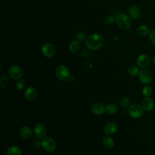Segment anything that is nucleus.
I'll list each match as a JSON object with an SVG mask.
<instances>
[{
	"label": "nucleus",
	"instance_id": "39448f33",
	"mask_svg": "<svg viewBox=\"0 0 155 155\" xmlns=\"http://www.w3.org/2000/svg\"><path fill=\"white\" fill-rule=\"evenodd\" d=\"M138 76L140 82L145 85L149 84L153 80V74L147 68H142L140 70Z\"/></svg>",
	"mask_w": 155,
	"mask_h": 155
},
{
	"label": "nucleus",
	"instance_id": "1a4fd4ad",
	"mask_svg": "<svg viewBox=\"0 0 155 155\" xmlns=\"http://www.w3.org/2000/svg\"><path fill=\"white\" fill-rule=\"evenodd\" d=\"M42 53L43 55L47 58L52 57L55 53L54 47L50 43L44 44L41 48Z\"/></svg>",
	"mask_w": 155,
	"mask_h": 155
},
{
	"label": "nucleus",
	"instance_id": "5701e85b",
	"mask_svg": "<svg viewBox=\"0 0 155 155\" xmlns=\"http://www.w3.org/2000/svg\"><path fill=\"white\" fill-rule=\"evenodd\" d=\"M120 105L123 108H128L130 105V100L128 97H122L120 100Z\"/></svg>",
	"mask_w": 155,
	"mask_h": 155
},
{
	"label": "nucleus",
	"instance_id": "cd10ccee",
	"mask_svg": "<svg viewBox=\"0 0 155 155\" xmlns=\"http://www.w3.org/2000/svg\"><path fill=\"white\" fill-rule=\"evenodd\" d=\"M114 21H116V20H115V19L113 18V16H108L105 18V23L107 24H108V25H110V24H113L114 22Z\"/></svg>",
	"mask_w": 155,
	"mask_h": 155
},
{
	"label": "nucleus",
	"instance_id": "c756f323",
	"mask_svg": "<svg viewBox=\"0 0 155 155\" xmlns=\"http://www.w3.org/2000/svg\"><path fill=\"white\" fill-rule=\"evenodd\" d=\"M153 64L155 65V55L154 56V57H153Z\"/></svg>",
	"mask_w": 155,
	"mask_h": 155
},
{
	"label": "nucleus",
	"instance_id": "4468645a",
	"mask_svg": "<svg viewBox=\"0 0 155 155\" xmlns=\"http://www.w3.org/2000/svg\"><path fill=\"white\" fill-rule=\"evenodd\" d=\"M128 12L129 16L133 19H137L140 16V8L135 5H132L130 6V7L128 8Z\"/></svg>",
	"mask_w": 155,
	"mask_h": 155
},
{
	"label": "nucleus",
	"instance_id": "dca6fc26",
	"mask_svg": "<svg viewBox=\"0 0 155 155\" xmlns=\"http://www.w3.org/2000/svg\"><path fill=\"white\" fill-rule=\"evenodd\" d=\"M32 131L29 127L24 126L20 130V134L24 139H29L32 136Z\"/></svg>",
	"mask_w": 155,
	"mask_h": 155
},
{
	"label": "nucleus",
	"instance_id": "9d476101",
	"mask_svg": "<svg viewBox=\"0 0 155 155\" xmlns=\"http://www.w3.org/2000/svg\"><path fill=\"white\" fill-rule=\"evenodd\" d=\"M150 57L146 54H140L136 59V64L138 67L141 68H145L150 63Z\"/></svg>",
	"mask_w": 155,
	"mask_h": 155
},
{
	"label": "nucleus",
	"instance_id": "bb28decb",
	"mask_svg": "<svg viewBox=\"0 0 155 155\" xmlns=\"http://www.w3.org/2000/svg\"><path fill=\"white\" fill-rule=\"evenodd\" d=\"M85 38H86V36H85V33H82V32H79V33H77L76 35V39L78 41H82L85 39Z\"/></svg>",
	"mask_w": 155,
	"mask_h": 155
},
{
	"label": "nucleus",
	"instance_id": "f3484780",
	"mask_svg": "<svg viewBox=\"0 0 155 155\" xmlns=\"http://www.w3.org/2000/svg\"><path fill=\"white\" fill-rule=\"evenodd\" d=\"M137 31L139 35H140V36H147V35H149L150 33L149 27L144 24L139 25L137 28Z\"/></svg>",
	"mask_w": 155,
	"mask_h": 155
},
{
	"label": "nucleus",
	"instance_id": "a878e982",
	"mask_svg": "<svg viewBox=\"0 0 155 155\" xmlns=\"http://www.w3.org/2000/svg\"><path fill=\"white\" fill-rule=\"evenodd\" d=\"M8 82L7 78L5 75H2L0 78V84L2 87H5Z\"/></svg>",
	"mask_w": 155,
	"mask_h": 155
},
{
	"label": "nucleus",
	"instance_id": "a211bd4d",
	"mask_svg": "<svg viewBox=\"0 0 155 155\" xmlns=\"http://www.w3.org/2000/svg\"><path fill=\"white\" fill-rule=\"evenodd\" d=\"M102 143L104 146L108 149H110L113 146H114V140L113 139V138H111L110 136H105L104 137L103 140H102Z\"/></svg>",
	"mask_w": 155,
	"mask_h": 155
},
{
	"label": "nucleus",
	"instance_id": "aec40b11",
	"mask_svg": "<svg viewBox=\"0 0 155 155\" xmlns=\"http://www.w3.org/2000/svg\"><path fill=\"white\" fill-rule=\"evenodd\" d=\"M80 48V44L78 41H73L69 44V50L71 53H76Z\"/></svg>",
	"mask_w": 155,
	"mask_h": 155
},
{
	"label": "nucleus",
	"instance_id": "ddd939ff",
	"mask_svg": "<svg viewBox=\"0 0 155 155\" xmlns=\"http://www.w3.org/2000/svg\"><path fill=\"white\" fill-rule=\"evenodd\" d=\"M24 96L27 100L32 101L35 99L37 96V90L33 87H28L25 90Z\"/></svg>",
	"mask_w": 155,
	"mask_h": 155
},
{
	"label": "nucleus",
	"instance_id": "f257e3e1",
	"mask_svg": "<svg viewBox=\"0 0 155 155\" xmlns=\"http://www.w3.org/2000/svg\"><path fill=\"white\" fill-rule=\"evenodd\" d=\"M104 39L102 35L99 33H94L89 36L85 41L87 47L91 50L99 49L104 44Z\"/></svg>",
	"mask_w": 155,
	"mask_h": 155
},
{
	"label": "nucleus",
	"instance_id": "c85d7f7f",
	"mask_svg": "<svg viewBox=\"0 0 155 155\" xmlns=\"http://www.w3.org/2000/svg\"><path fill=\"white\" fill-rule=\"evenodd\" d=\"M149 38L150 41L155 45V30H153L151 31H150L149 34Z\"/></svg>",
	"mask_w": 155,
	"mask_h": 155
},
{
	"label": "nucleus",
	"instance_id": "412c9836",
	"mask_svg": "<svg viewBox=\"0 0 155 155\" xmlns=\"http://www.w3.org/2000/svg\"><path fill=\"white\" fill-rule=\"evenodd\" d=\"M117 110V106L114 103H110L105 107L106 112L109 114L115 113Z\"/></svg>",
	"mask_w": 155,
	"mask_h": 155
},
{
	"label": "nucleus",
	"instance_id": "0eeeda50",
	"mask_svg": "<svg viewBox=\"0 0 155 155\" xmlns=\"http://www.w3.org/2000/svg\"><path fill=\"white\" fill-rule=\"evenodd\" d=\"M8 74L15 80H18L21 78L22 76V71L21 67L17 65H12L8 68Z\"/></svg>",
	"mask_w": 155,
	"mask_h": 155
},
{
	"label": "nucleus",
	"instance_id": "9b49d317",
	"mask_svg": "<svg viewBox=\"0 0 155 155\" xmlns=\"http://www.w3.org/2000/svg\"><path fill=\"white\" fill-rule=\"evenodd\" d=\"M142 107L144 111H151L154 107V102L150 97H145L142 101Z\"/></svg>",
	"mask_w": 155,
	"mask_h": 155
},
{
	"label": "nucleus",
	"instance_id": "423d86ee",
	"mask_svg": "<svg viewBox=\"0 0 155 155\" xmlns=\"http://www.w3.org/2000/svg\"><path fill=\"white\" fill-rule=\"evenodd\" d=\"M41 147L47 152H53L56 148V142L50 137H44L41 141Z\"/></svg>",
	"mask_w": 155,
	"mask_h": 155
},
{
	"label": "nucleus",
	"instance_id": "f03ea898",
	"mask_svg": "<svg viewBox=\"0 0 155 155\" xmlns=\"http://www.w3.org/2000/svg\"><path fill=\"white\" fill-rule=\"evenodd\" d=\"M115 20L117 25L123 30L129 28L131 24L130 17L125 13H119L117 15Z\"/></svg>",
	"mask_w": 155,
	"mask_h": 155
},
{
	"label": "nucleus",
	"instance_id": "393cba45",
	"mask_svg": "<svg viewBox=\"0 0 155 155\" xmlns=\"http://www.w3.org/2000/svg\"><path fill=\"white\" fill-rule=\"evenodd\" d=\"M25 81L24 79H19L16 84V87L18 90H23L25 87Z\"/></svg>",
	"mask_w": 155,
	"mask_h": 155
},
{
	"label": "nucleus",
	"instance_id": "b1692460",
	"mask_svg": "<svg viewBox=\"0 0 155 155\" xmlns=\"http://www.w3.org/2000/svg\"><path fill=\"white\" fill-rule=\"evenodd\" d=\"M152 93H153V90L150 86L146 85L143 87L142 94L145 97H150Z\"/></svg>",
	"mask_w": 155,
	"mask_h": 155
},
{
	"label": "nucleus",
	"instance_id": "f8f14e48",
	"mask_svg": "<svg viewBox=\"0 0 155 155\" xmlns=\"http://www.w3.org/2000/svg\"><path fill=\"white\" fill-rule=\"evenodd\" d=\"M92 112L96 115L102 114L105 111V107L104 104L100 102H94L91 107Z\"/></svg>",
	"mask_w": 155,
	"mask_h": 155
},
{
	"label": "nucleus",
	"instance_id": "6ab92c4d",
	"mask_svg": "<svg viewBox=\"0 0 155 155\" xmlns=\"http://www.w3.org/2000/svg\"><path fill=\"white\" fill-rule=\"evenodd\" d=\"M7 155H21V150L17 146L10 147L7 151Z\"/></svg>",
	"mask_w": 155,
	"mask_h": 155
},
{
	"label": "nucleus",
	"instance_id": "2eb2a0df",
	"mask_svg": "<svg viewBox=\"0 0 155 155\" xmlns=\"http://www.w3.org/2000/svg\"><path fill=\"white\" fill-rule=\"evenodd\" d=\"M117 126L116 124L113 122H110L105 125L104 132L107 135L110 136L113 134L117 131Z\"/></svg>",
	"mask_w": 155,
	"mask_h": 155
},
{
	"label": "nucleus",
	"instance_id": "20e7f679",
	"mask_svg": "<svg viewBox=\"0 0 155 155\" xmlns=\"http://www.w3.org/2000/svg\"><path fill=\"white\" fill-rule=\"evenodd\" d=\"M55 74L59 80L65 81L70 77V71L66 66L61 65L56 68Z\"/></svg>",
	"mask_w": 155,
	"mask_h": 155
},
{
	"label": "nucleus",
	"instance_id": "6e6552de",
	"mask_svg": "<svg viewBox=\"0 0 155 155\" xmlns=\"http://www.w3.org/2000/svg\"><path fill=\"white\" fill-rule=\"evenodd\" d=\"M35 136L39 139L45 137L47 134V128L42 123H38L34 128Z\"/></svg>",
	"mask_w": 155,
	"mask_h": 155
},
{
	"label": "nucleus",
	"instance_id": "7ed1b4c3",
	"mask_svg": "<svg viewBox=\"0 0 155 155\" xmlns=\"http://www.w3.org/2000/svg\"><path fill=\"white\" fill-rule=\"evenodd\" d=\"M143 111L142 105L138 104H133L127 108L128 114L134 119L141 117L143 114Z\"/></svg>",
	"mask_w": 155,
	"mask_h": 155
},
{
	"label": "nucleus",
	"instance_id": "4be33fe9",
	"mask_svg": "<svg viewBox=\"0 0 155 155\" xmlns=\"http://www.w3.org/2000/svg\"><path fill=\"white\" fill-rule=\"evenodd\" d=\"M140 70H139L138 67L135 65H131L128 68V73L133 76H135L139 74Z\"/></svg>",
	"mask_w": 155,
	"mask_h": 155
}]
</instances>
